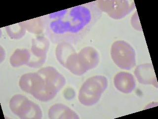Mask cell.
<instances>
[{
    "label": "cell",
    "instance_id": "cell-1",
    "mask_svg": "<svg viewBox=\"0 0 158 119\" xmlns=\"http://www.w3.org/2000/svg\"><path fill=\"white\" fill-rule=\"evenodd\" d=\"M96 1L42 16L44 30L54 44H76L90 31L102 15Z\"/></svg>",
    "mask_w": 158,
    "mask_h": 119
},
{
    "label": "cell",
    "instance_id": "cell-2",
    "mask_svg": "<svg viewBox=\"0 0 158 119\" xmlns=\"http://www.w3.org/2000/svg\"><path fill=\"white\" fill-rule=\"evenodd\" d=\"M99 62V55L93 47H86L77 53L69 56L63 67L76 76H81L89 70L97 67Z\"/></svg>",
    "mask_w": 158,
    "mask_h": 119
},
{
    "label": "cell",
    "instance_id": "cell-3",
    "mask_svg": "<svg viewBox=\"0 0 158 119\" xmlns=\"http://www.w3.org/2000/svg\"><path fill=\"white\" fill-rule=\"evenodd\" d=\"M108 80L103 76H95L87 79L79 91L78 99L81 104L91 106L98 103L107 88Z\"/></svg>",
    "mask_w": 158,
    "mask_h": 119
},
{
    "label": "cell",
    "instance_id": "cell-4",
    "mask_svg": "<svg viewBox=\"0 0 158 119\" xmlns=\"http://www.w3.org/2000/svg\"><path fill=\"white\" fill-rule=\"evenodd\" d=\"M38 72L44 78V88L41 101H48L54 98L65 85V78L53 67H45Z\"/></svg>",
    "mask_w": 158,
    "mask_h": 119
},
{
    "label": "cell",
    "instance_id": "cell-5",
    "mask_svg": "<svg viewBox=\"0 0 158 119\" xmlns=\"http://www.w3.org/2000/svg\"><path fill=\"white\" fill-rule=\"evenodd\" d=\"M10 108L12 113L21 119H41L43 117L40 107L21 94L12 97Z\"/></svg>",
    "mask_w": 158,
    "mask_h": 119
},
{
    "label": "cell",
    "instance_id": "cell-6",
    "mask_svg": "<svg viewBox=\"0 0 158 119\" xmlns=\"http://www.w3.org/2000/svg\"><path fill=\"white\" fill-rule=\"evenodd\" d=\"M111 57L121 69L130 70L135 66V53L132 46L126 41H117L112 45Z\"/></svg>",
    "mask_w": 158,
    "mask_h": 119
},
{
    "label": "cell",
    "instance_id": "cell-7",
    "mask_svg": "<svg viewBox=\"0 0 158 119\" xmlns=\"http://www.w3.org/2000/svg\"><path fill=\"white\" fill-rule=\"evenodd\" d=\"M99 9L115 20L121 19L132 11L135 3L128 1H96Z\"/></svg>",
    "mask_w": 158,
    "mask_h": 119
},
{
    "label": "cell",
    "instance_id": "cell-8",
    "mask_svg": "<svg viewBox=\"0 0 158 119\" xmlns=\"http://www.w3.org/2000/svg\"><path fill=\"white\" fill-rule=\"evenodd\" d=\"M49 46V41L45 37L34 39L32 40L31 59L27 66L34 68L42 66L46 62Z\"/></svg>",
    "mask_w": 158,
    "mask_h": 119
},
{
    "label": "cell",
    "instance_id": "cell-9",
    "mask_svg": "<svg viewBox=\"0 0 158 119\" xmlns=\"http://www.w3.org/2000/svg\"><path fill=\"white\" fill-rule=\"evenodd\" d=\"M135 74L138 82L141 84H152L158 87L157 78L152 64H140L136 68Z\"/></svg>",
    "mask_w": 158,
    "mask_h": 119
},
{
    "label": "cell",
    "instance_id": "cell-10",
    "mask_svg": "<svg viewBox=\"0 0 158 119\" xmlns=\"http://www.w3.org/2000/svg\"><path fill=\"white\" fill-rule=\"evenodd\" d=\"M114 86L121 92L131 93L135 89V82L132 74L121 72L116 74L114 79Z\"/></svg>",
    "mask_w": 158,
    "mask_h": 119
},
{
    "label": "cell",
    "instance_id": "cell-11",
    "mask_svg": "<svg viewBox=\"0 0 158 119\" xmlns=\"http://www.w3.org/2000/svg\"><path fill=\"white\" fill-rule=\"evenodd\" d=\"M49 119H79L78 115L68 107L57 104L51 107L48 111Z\"/></svg>",
    "mask_w": 158,
    "mask_h": 119
},
{
    "label": "cell",
    "instance_id": "cell-12",
    "mask_svg": "<svg viewBox=\"0 0 158 119\" xmlns=\"http://www.w3.org/2000/svg\"><path fill=\"white\" fill-rule=\"evenodd\" d=\"M31 52L27 49L16 50L10 58V63L14 67L28 65L31 59Z\"/></svg>",
    "mask_w": 158,
    "mask_h": 119
},
{
    "label": "cell",
    "instance_id": "cell-13",
    "mask_svg": "<svg viewBox=\"0 0 158 119\" xmlns=\"http://www.w3.org/2000/svg\"><path fill=\"white\" fill-rule=\"evenodd\" d=\"M75 50L71 44L62 42L58 44L56 49V57L59 63L64 66L69 56L75 52Z\"/></svg>",
    "mask_w": 158,
    "mask_h": 119
},
{
    "label": "cell",
    "instance_id": "cell-14",
    "mask_svg": "<svg viewBox=\"0 0 158 119\" xmlns=\"http://www.w3.org/2000/svg\"><path fill=\"white\" fill-rule=\"evenodd\" d=\"M25 29L32 33L40 34L44 30V22L42 16L22 22Z\"/></svg>",
    "mask_w": 158,
    "mask_h": 119
},
{
    "label": "cell",
    "instance_id": "cell-15",
    "mask_svg": "<svg viewBox=\"0 0 158 119\" xmlns=\"http://www.w3.org/2000/svg\"><path fill=\"white\" fill-rule=\"evenodd\" d=\"M26 30L22 22L6 27L7 33L11 39H14L21 38L25 34Z\"/></svg>",
    "mask_w": 158,
    "mask_h": 119
},
{
    "label": "cell",
    "instance_id": "cell-16",
    "mask_svg": "<svg viewBox=\"0 0 158 119\" xmlns=\"http://www.w3.org/2000/svg\"><path fill=\"white\" fill-rule=\"evenodd\" d=\"M138 22L140 23L139 20V17H138L137 11H136L135 14H134L132 16L131 24L134 27V29L137 30L142 31V30L140 24H138Z\"/></svg>",
    "mask_w": 158,
    "mask_h": 119
}]
</instances>
